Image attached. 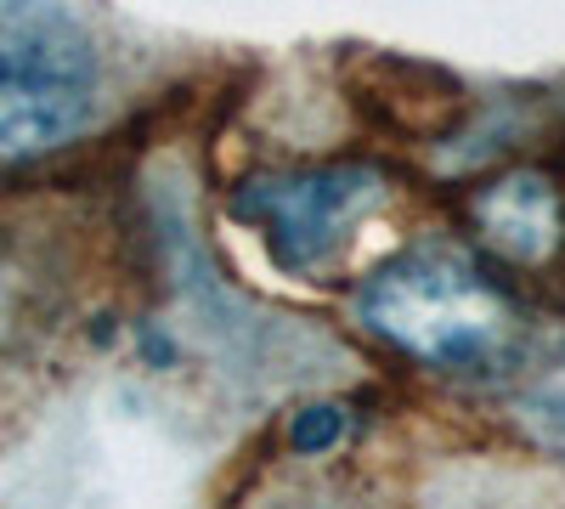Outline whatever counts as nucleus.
I'll return each instance as SVG.
<instances>
[{
	"label": "nucleus",
	"instance_id": "1",
	"mask_svg": "<svg viewBox=\"0 0 565 509\" xmlns=\"http://www.w3.org/2000/svg\"><path fill=\"white\" fill-rule=\"evenodd\" d=\"M362 322L447 374L492 368L521 335L514 300L481 272L476 255L452 244H413L385 261L362 284Z\"/></svg>",
	"mask_w": 565,
	"mask_h": 509
},
{
	"label": "nucleus",
	"instance_id": "2",
	"mask_svg": "<svg viewBox=\"0 0 565 509\" xmlns=\"http://www.w3.org/2000/svg\"><path fill=\"white\" fill-rule=\"evenodd\" d=\"M103 85L97 40L74 12L0 7V165L68 142Z\"/></svg>",
	"mask_w": 565,
	"mask_h": 509
},
{
	"label": "nucleus",
	"instance_id": "3",
	"mask_svg": "<svg viewBox=\"0 0 565 509\" xmlns=\"http://www.w3.org/2000/svg\"><path fill=\"white\" fill-rule=\"evenodd\" d=\"M373 199H380V176L340 165V170L249 181V188L232 193V215L260 226V238L282 272H317Z\"/></svg>",
	"mask_w": 565,
	"mask_h": 509
},
{
	"label": "nucleus",
	"instance_id": "4",
	"mask_svg": "<svg viewBox=\"0 0 565 509\" xmlns=\"http://www.w3.org/2000/svg\"><path fill=\"white\" fill-rule=\"evenodd\" d=\"M481 221L487 233L509 250V255H543L554 244V226H559V204L554 188L543 176H509L498 181L492 193H481Z\"/></svg>",
	"mask_w": 565,
	"mask_h": 509
},
{
	"label": "nucleus",
	"instance_id": "5",
	"mask_svg": "<svg viewBox=\"0 0 565 509\" xmlns=\"http://www.w3.org/2000/svg\"><path fill=\"white\" fill-rule=\"evenodd\" d=\"M521 413H526V425H532L548 447H565V351L526 385Z\"/></svg>",
	"mask_w": 565,
	"mask_h": 509
},
{
	"label": "nucleus",
	"instance_id": "6",
	"mask_svg": "<svg viewBox=\"0 0 565 509\" xmlns=\"http://www.w3.org/2000/svg\"><path fill=\"white\" fill-rule=\"evenodd\" d=\"M345 431V413L340 407H306L300 420H295V447L300 453H322V447H334Z\"/></svg>",
	"mask_w": 565,
	"mask_h": 509
}]
</instances>
